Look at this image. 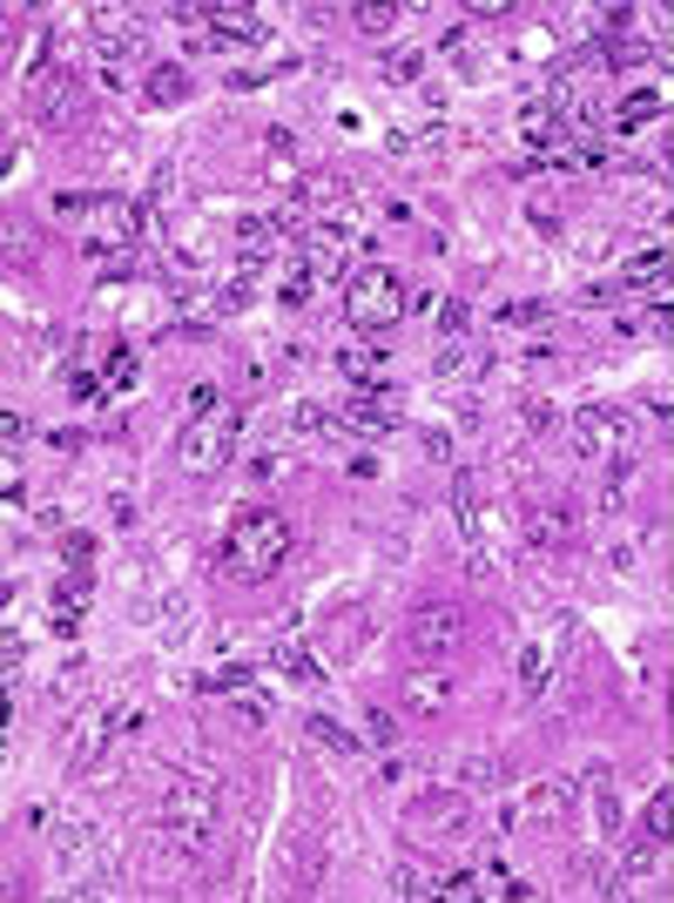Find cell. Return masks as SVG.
Instances as JSON below:
<instances>
[{
  "instance_id": "cell-8",
  "label": "cell",
  "mask_w": 674,
  "mask_h": 903,
  "mask_svg": "<svg viewBox=\"0 0 674 903\" xmlns=\"http://www.w3.org/2000/svg\"><path fill=\"white\" fill-rule=\"evenodd\" d=\"M573 802H580V782H573V776H547V782H533L527 796L506 802V830H553Z\"/></svg>"
},
{
  "instance_id": "cell-25",
  "label": "cell",
  "mask_w": 674,
  "mask_h": 903,
  "mask_svg": "<svg viewBox=\"0 0 674 903\" xmlns=\"http://www.w3.org/2000/svg\"><path fill=\"white\" fill-rule=\"evenodd\" d=\"M210 41H249V34H257V14H249V8H210Z\"/></svg>"
},
{
  "instance_id": "cell-5",
  "label": "cell",
  "mask_w": 674,
  "mask_h": 903,
  "mask_svg": "<svg viewBox=\"0 0 674 903\" xmlns=\"http://www.w3.org/2000/svg\"><path fill=\"white\" fill-rule=\"evenodd\" d=\"M459 640H466V614L452 601H426L405 620V654H411V661H452Z\"/></svg>"
},
{
  "instance_id": "cell-6",
  "label": "cell",
  "mask_w": 674,
  "mask_h": 903,
  "mask_svg": "<svg viewBox=\"0 0 674 903\" xmlns=\"http://www.w3.org/2000/svg\"><path fill=\"white\" fill-rule=\"evenodd\" d=\"M573 445L594 452V459H634V419L614 412V404H580L573 412Z\"/></svg>"
},
{
  "instance_id": "cell-16",
  "label": "cell",
  "mask_w": 674,
  "mask_h": 903,
  "mask_svg": "<svg viewBox=\"0 0 674 903\" xmlns=\"http://www.w3.org/2000/svg\"><path fill=\"white\" fill-rule=\"evenodd\" d=\"M54 850H61V870L74 876L81 863H89V856L102 850V837H95V823H81V815H68V823L54 830Z\"/></svg>"
},
{
  "instance_id": "cell-23",
  "label": "cell",
  "mask_w": 674,
  "mask_h": 903,
  "mask_svg": "<svg viewBox=\"0 0 674 903\" xmlns=\"http://www.w3.org/2000/svg\"><path fill=\"white\" fill-rule=\"evenodd\" d=\"M499 776H506L499 756H466V762H459V789H466V796H492Z\"/></svg>"
},
{
  "instance_id": "cell-34",
  "label": "cell",
  "mask_w": 674,
  "mask_h": 903,
  "mask_svg": "<svg viewBox=\"0 0 674 903\" xmlns=\"http://www.w3.org/2000/svg\"><path fill=\"white\" fill-rule=\"evenodd\" d=\"M547 675H553V668H547V647H527V654H520V695H540Z\"/></svg>"
},
{
  "instance_id": "cell-12",
  "label": "cell",
  "mask_w": 674,
  "mask_h": 903,
  "mask_svg": "<svg viewBox=\"0 0 674 903\" xmlns=\"http://www.w3.org/2000/svg\"><path fill=\"white\" fill-rule=\"evenodd\" d=\"M452 695H459V675H452L446 661H418V668L405 675V708H411V715H446Z\"/></svg>"
},
{
  "instance_id": "cell-19",
  "label": "cell",
  "mask_w": 674,
  "mask_h": 903,
  "mask_svg": "<svg viewBox=\"0 0 674 903\" xmlns=\"http://www.w3.org/2000/svg\"><path fill=\"white\" fill-rule=\"evenodd\" d=\"M337 371H345L351 384H385L378 371H385V351H371V345H345L337 351Z\"/></svg>"
},
{
  "instance_id": "cell-37",
  "label": "cell",
  "mask_w": 674,
  "mask_h": 903,
  "mask_svg": "<svg viewBox=\"0 0 674 903\" xmlns=\"http://www.w3.org/2000/svg\"><path fill=\"white\" fill-rule=\"evenodd\" d=\"M418 68H426V54H418V48L385 54V81H398V89H405V81H418Z\"/></svg>"
},
{
  "instance_id": "cell-27",
  "label": "cell",
  "mask_w": 674,
  "mask_h": 903,
  "mask_svg": "<svg viewBox=\"0 0 674 903\" xmlns=\"http://www.w3.org/2000/svg\"><path fill=\"white\" fill-rule=\"evenodd\" d=\"M270 661H277L290 681H317V675H324V668L310 661V647H304V640H277V654H270Z\"/></svg>"
},
{
  "instance_id": "cell-7",
  "label": "cell",
  "mask_w": 674,
  "mask_h": 903,
  "mask_svg": "<svg viewBox=\"0 0 674 903\" xmlns=\"http://www.w3.org/2000/svg\"><path fill=\"white\" fill-rule=\"evenodd\" d=\"M28 115L41 129H68L81 115V74L74 68H34L28 74Z\"/></svg>"
},
{
  "instance_id": "cell-42",
  "label": "cell",
  "mask_w": 674,
  "mask_h": 903,
  "mask_svg": "<svg viewBox=\"0 0 674 903\" xmlns=\"http://www.w3.org/2000/svg\"><path fill=\"white\" fill-rule=\"evenodd\" d=\"M365 735H371V742H398V721H391L385 708H371V715H365Z\"/></svg>"
},
{
  "instance_id": "cell-43",
  "label": "cell",
  "mask_w": 674,
  "mask_h": 903,
  "mask_svg": "<svg viewBox=\"0 0 674 903\" xmlns=\"http://www.w3.org/2000/svg\"><path fill=\"white\" fill-rule=\"evenodd\" d=\"M95 203H102V196H89V189H61V196H54L61 216H81V209H95Z\"/></svg>"
},
{
  "instance_id": "cell-41",
  "label": "cell",
  "mask_w": 674,
  "mask_h": 903,
  "mask_svg": "<svg viewBox=\"0 0 674 903\" xmlns=\"http://www.w3.org/2000/svg\"><path fill=\"white\" fill-rule=\"evenodd\" d=\"M216 404H223V391H216V384H196V391H190V419H210Z\"/></svg>"
},
{
  "instance_id": "cell-14",
  "label": "cell",
  "mask_w": 674,
  "mask_h": 903,
  "mask_svg": "<svg viewBox=\"0 0 674 903\" xmlns=\"http://www.w3.org/2000/svg\"><path fill=\"white\" fill-rule=\"evenodd\" d=\"M486 365H492V351L486 345H472V338H459V345H439V358H432V371H439V384H472V378H486Z\"/></svg>"
},
{
  "instance_id": "cell-35",
  "label": "cell",
  "mask_w": 674,
  "mask_h": 903,
  "mask_svg": "<svg viewBox=\"0 0 674 903\" xmlns=\"http://www.w3.org/2000/svg\"><path fill=\"white\" fill-rule=\"evenodd\" d=\"M641 830H647L654 843H667V837H674V796H667V789L647 802V823H641Z\"/></svg>"
},
{
  "instance_id": "cell-21",
  "label": "cell",
  "mask_w": 674,
  "mask_h": 903,
  "mask_svg": "<svg viewBox=\"0 0 674 903\" xmlns=\"http://www.w3.org/2000/svg\"><path fill=\"white\" fill-rule=\"evenodd\" d=\"M81 607H89V573H81V581H61V587H54V634H74Z\"/></svg>"
},
{
  "instance_id": "cell-44",
  "label": "cell",
  "mask_w": 674,
  "mask_h": 903,
  "mask_svg": "<svg viewBox=\"0 0 674 903\" xmlns=\"http://www.w3.org/2000/svg\"><path fill=\"white\" fill-rule=\"evenodd\" d=\"M249 297H257V290H249V270H243V277H229V290H223V304H216V310H243Z\"/></svg>"
},
{
  "instance_id": "cell-20",
  "label": "cell",
  "mask_w": 674,
  "mask_h": 903,
  "mask_svg": "<svg viewBox=\"0 0 674 903\" xmlns=\"http://www.w3.org/2000/svg\"><path fill=\"white\" fill-rule=\"evenodd\" d=\"M594 815H601V830L621 843L627 830H621V789H614V769H594Z\"/></svg>"
},
{
  "instance_id": "cell-28",
  "label": "cell",
  "mask_w": 674,
  "mask_h": 903,
  "mask_svg": "<svg viewBox=\"0 0 674 903\" xmlns=\"http://www.w3.org/2000/svg\"><path fill=\"white\" fill-rule=\"evenodd\" d=\"M547 317H553V304L520 297V304H499V331H527V324H547Z\"/></svg>"
},
{
  "instance_id": "cell-13",
  "label": "cell",
  "mask_w": 674,
  "mask_h": 903,
  "mask_svg": "<svg viewBox=\"0 0 674 903\" xmlns=\"http://www.w3.org/2000/svg\"><path fill=\"white\" fill-rule=\"evenodd\" d=\"M411 823L426 830V837H466V802L459 796H426V802H411Z\"/></svg>"
},
{
  "instance_id": "cell-24",
  "label": "cell",
  "mask_w": 674,
  "mask_h": 903,
  "mask_svg": "<svg viewBox=\"0 0 674 903\" xmlns=\"http://www.w3.org/2000/svg\"><path fill=\"white\" fill-rule=\"evenodd\" d=\"M304 728H310V742H324V749H337V756H358V749H365V735H351V728H337L330 715H310Z\"/></svg>"
},
{
  "instance_id": "cell-9",
  "label": "cell",
  "mask_w": 674,
  "mask_h": 903,
  "mask_svg": "<svg viewBox=\"0 0 674 903\" xmlns=\"http://www.w3.org/2000/svg\"><path fill=\"white\" fill-rule=\"evenodd\" d=\"M89 216H95L89 257H109V250H129V257H135V243H142V223H149V209H142L135 196H102Z\"/></svg>"
},
{
  "instance_id": "cell-1",
  "label": "cell",
  "mask_w": 674,
  "mask_h": 903,
  "mask_svg": "<svg viewBox=\"0 0 674 903\" xmlns=\"http://www.w3.org/2000/svg\"><path fill=\"white\" fill-rule=\"evenodd\" d=\"M290 546H297V533H290V520L277 506H243L229 520V533H223V573L243 581V587H264V581L284 573Z\"/></svg>"
},
{
  "instance_id": "cell-38",
  "label": "cell",
  "mask_w": 674,
  "mask_h": 903,
  "mask_svg": "<svg viewBox=\"0 0 674 903\" xmlns=\"http://www.w3.org/2000/svg\"><path fill=\"white\" fill-rule=\"evenodd\" d=\"M81 688H89V675H81V661H68V668L54 675V688H48V701H61V708H68V701L81 695Z\"/></svg>"
},
{
  "instance_id": "cell-40",
  "label": "cell",
  "mask_w": 674,
  "mask_h": 903,
  "mask_svg": "<svg viewBox=\"0 0 674 903\" xmlns=\"http://www.w3.org/2000/svg\"><path fill=\"white\" fill-rule=\"evenodd\" d=\"M236 715H243V721H270V701H264L257 688H236Z\"/></svg>"
},
{
  "instance_id": "cell-29",
  "label": "cell",
  "mask_w": 674,
  "mask_h": 903,
  "mask_svg": "<svg viewBox=\"0 0 674 903\" xmlns=\"http://www.w3.org/2000/svg\"><path fill=\"white\" fill-rule=\"evenodd\" d=\"M654 115H661V95H654V89H641V95H627V102L614 109V129L627 135V129H641V122H654Z\"/></svg>"
},
{
  "instance_id": "cell-26",
  "label": "cell",
  "mask_w": 674,
  "mask_h": 903,
  "mask_svg": "<svg viewBox=\"0 0 674 903\" xmlns=\"http://www.w3.org/2000/svg\"><path fill=\"white\" fill-rule=\"evenodd\" d=\"M290 432H304V439H337V432H345V419L317 412V404H290Z\"/></svg>"
},
{
  "instance_id": "cell-47",
  "label": "cell",
  "mask_w": 674,
  "mask_h": 903,
  "mask_svg": "<svg viewBox=\"0 0 674 903\" xmlns=\"http://www.w3.org/2000/svg\"><path fill=\"white\" fill-rule=\"evenodd\" d=\"M527 216H533V229H540V236H560V216H553V209H547V203H533V209H527Z\"/></svg>"
},
{
  "instance_id": "cell-22",
  "label": "cell",
  "mask_w": 674,
  "mask_h": 903,
  "mask_svg": "<svg viewBox=\"0 0 674 903\" xmlns=\"http://www.w3.org/2000/svg\"><path fill=\"white\" fill-rule=\"evenodd\" d=\"M614 331H621V338H667V331H674V317H667L661 304H654V310H621V317H614Z\"/></svg>"
},
{
  "instance_id": "cell-4",
  "label": "cell",
  "mask_w": 674,
  "mask_h": 903,
  "mask_svg": "<svg viewBox=\"0 0 674 903\" xmlns=\"http://www.w3.org/2000/svg\"><path fill=\"white\" fill-rule=\"evenodd\" d=\"M405 284L385 270V264H365V270H351L345 277V317L358 324V331H391V324L405 317Z\"/></svg>"
},
{
  "instance_id": "cell-18",
  "label": "cell",
  "mask_w": 674,
  "mask_h": 903,
  "mask_svg": "<svg viewBox=\"0 0 674 903\" xmlns=\"http://www.w3.org/2000/svg\"><path fill=\"white\" fill-rule=\"evenodd\" d=\"M391 896H411V903L418 896H446V876H432L426 863H398L391 870Z\"/></svg>"
},
{
  "instance_id": "cell-33",
  "label": "cell",
  "mask_w": 674,
  "mask_h": 903,
  "mask_svg": "<svg viewBox=\"0 0 674 903\" xmlns=\"http://www.w3.org/2000/svg\"><path fill=\"white\" fill-rule=\"evenodd\" d=\"M351 21H358V34H365V41H385V34L405 21V14H398V8H358Z\"/></svg>"
},
{
  "instance_id": "cell-3",
  "label": "cell",
  "mask_w": 674,
  "mask_h": 903,
  "mask_svg": "<svg viewBox=\"0 0 674 903\" xmlns=\"http://www.w3.org/2000/svg\"><path fill=\"white\" fill-rule=\"evenodd\" d=\"M236 445H243V404H216L210 419H190L176 465H183L190 479H216V472L236 459Z\"/></svg>"
},
{
  "instance_id": "cell-17",
  "label": "cell",
  "mask_w": 674,
  "mask_h": 903,
  "mask_svg": "<svg viewBox=\"0 0 674 903\" xmlns=\"http://www.w3.org/2000/svg\"><path fill=\"white\" fill-rule=\"evenodd\" d=\"M654 870H661V843H654L647 830H641V837H621V876H627V883H647Z\"/></svg>"
},
{
  "instance_id": "cell-32",
  "label": "cell",
  "mask_w": 674,
  "mask_h": 903,
  "mask_svg": "<svg viewBox=\"0 0 674 903\" xmlns=\"http://www.w3.org/2000/svg\"><path fill=\"white\" fill-rule=\"evenodd\" d=\"M190 95V81H183V68H149V102H183Z\"/></svg>"
},
{
  "instance_id": "cell-45",
  "label": "cell",
  "mask_w": 674,
  "mask_h": 903,
  "mask_svg": "<svg viewBox=\"0 0 674 903\" xmlns=\"http://www.w3.org/2000/svg\"><path fill=\"white\" fill-rule=\"evenodd\" d=\"M109 384H115V391H129V384H135V358H129V351H115V358H109Z\"/></svg>"
},
{
  "instance_id": "cell-39",
  "label": "cell",
  "mask_w": 674,
  "mask_h": 903,
  "mask_svg": "<svg viewBox=\"0 0 674 903\" xmlns=\"http://www.w3.org/2000/svg\"><path fill=\"white\" fill-rule=\"evenodd\" d=\"M61 560H68L74 573H89V560H95V540H89V533H68V540H61Z\"/></svg>"
},
{
  "instance_id": "cell-15",
  "label": "cell",
  "mask_w": 674,
  "mask_h": 903,
  "mask_svg": "<svg viewBox=\"0 0 674 903\" xmlns=\"http://www.w3.org/2000/svg\"><path fill=\"white\" fill-rule=\"evenodd\" d=\"M277 243H284V229H277L270 216H243V223H236V264L257 270V264L277 250Z\"/></svg>"
},
{
  "instance_id": "cell-36",
  "label": "cell",
  "mask_w": 674,
  "mask_h": 903,
  "mask_svg": "<svg viewBox=\"0 0 674 903\" xmlns=\"http://www.w3.org/2000/svg\"><path fill=\"white\" fill-rule=\"evenodd\" d=\"M466 324H472L466 297H446V304H439V331H446V345H452V338H466Z\"/></svg>"
},
{
  "instance_id": "cell-48",
  "label": "cell",
  "mask_w": 674,
  "mask_h": 903,
  "mask_svg": "<svg viewBox=\"0 0 674 903\" xmlns=\"http://www.w3.org/2000/svg\"><path fill=\"white\" fill-rule=\"evenodd\" d=\"M68 391H74V398H95V391H102V378H95V371H74V378H68Z\"/></svg>"
},
{
  "instance_id": "cell-10",
  "label": "cell",
  "mask_w": 674,
  "mask_h": 903,
  "mask_svg": "<svg viewBox=\"0 0 674 903\" xmlns=\"http://www.w3.org/2000/svg\"><path fill=\"white\" fill-rule=\"evenodd\" d=\"M573 526H580V513H573L566 500H533V506L520 513V533H527L533 553H566V546H573Z\"/></svg>"
},
{
  "instance_id": "cell-46",
  "label": "cell",
  "mask_w": 674,
  "mask_h": 903,
  "mask_svg": "<svg viewBox=\"0 0 674 903\" xmlns=\"http://www.w3.org/2000/svg\"><path fill=\"white\" fill-rule=\"evenodd\" d=\"M203 688H229V695H236V688H249V668H216Z\"/></svg>"
},
{
  "instance_id": "cell-2",
  "label": "cell",
  "mask_w": 674,
  "mask_h": 903,
  "mask_svg": "<svg viewBox=\"0 0 674 903\" xmlns=\"http://www.w3.org/2000/svg\"><path fill=\"white\" fill-rule=\"evenodd\" d=\"M155 830H162V850H203L216 837V782L196 776V782H168L162 789V815H155Z\"/></svg>"
},
{
  "instance_id": "cell-11",
  "label": "cell",
  "mask_w": 674,
  "mask_h": 903,
  "mask_svg": "<svg viewBox=\"0 0 674 903\" xmlns=\"http://www.w3.org/2000/svg\"><path fill=\"white\" fill-rule=\"evenodd\" d=\"M109 742H122L115 708H89V715H74V728H68V769H95Z\"/></svg>"
},
{
  "instance_id": "cell-31",
  "label": "cell",
  "mask_w": 674,
  "mask_h": 903,
  "mask_svg": "<svg viewBox=\"0 0 674 903\" xmlns=\"http://www.w3.org/2000/svg\"><path fill=\"white\" fill-rule=\"evenodd\" d=\"M580 890H594V896H614V890H621V863H601V856H580Z\"/></svg>"
},
{
  "instance_id": "cell-30",
  "label": "cell",
  "mask_w": 674,
  "mask_h": 903,
  "mask_svg": "<svg viewBox=\"0 0 674 903\" xmlns=\"http://www.w3.org/2000/svg\"><path fill=\"white\" fill-rule=\"evenodd\" d=\"M439 142H446L439 122H418V129H398V135H391V155H426V148H439Z\"/></svg>"
}]
</instances>
